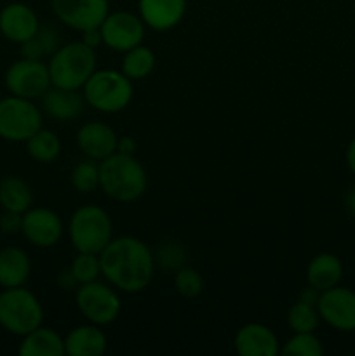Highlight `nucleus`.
Instances as JSON below:
<instances>
[{
	"instance_id": "nucleus-1",
	"label": "nucleus",
	"mask_w": 355,
	"mask_h": 356,
	"mask_svg": "<svg viewBox=\"0 0 355 356\" xmlns=\"http://www.w3.org/2000/svg\"><path fill=\"white\" fill-rule=\"evenodd\" d=\"M101 277L117 291L138 294L145 291L155 275V256L143 240L118 236L101 250Z\"/></svg>"
},
{
	"instance_id": "nucleus-2",
	"label": "nucleus",
	"mask_w": 355,
	"mask_h": 356,
	"mask_svg": "<svg viewBox=\"0 0 355 356\" xmlns=\"http://www.w3.org/2000/svg\"><path fill=\"white\" fill-rule=\"evenodd\" d=\"M100 188L120 204L139 200L148 188V174L134 155L115 152L100 162Z\"/></svg>"
},
{
	"instance_id": "nucleus-3",
	"label": "nucleus",
	"mask_w": 355,
	"mask_h": 356,
	"mask_svg": "<svg viewBox=\"0 0 355 356\" xmlns=\"http://www.w3.org/2000/svg\"><path fill=\"white\" fill-rule=\"evenodd\" d=\"M96 51L87 47L84 42L59 45L47 63L51 83L61 89L80 90L89 76L96 72Z\"/></svg>"
},
{
	"instance_id": "nucleus-4",
	"label": "nucleus",
	"mask_w": 355,
	"mask_h": 356,
	"mask_svg": "<svg viewBox=\"0 0 355 356\" xmlns=\"http://www.w3.org/2000/svg\"><path fill=\"white\" fill-rule=\"evenodd\" d=\"M68 236L77 252L100 256L113 238V222L100 205H82L70 218Z\"/></svg>"
},
{
	"instance_id": "nucleus-5",
	"label": "nucleus",
	"mask_w": 355,
	"mask_h": 356,
	"mask_svg": "<svg viewBox=\"0 0 355 356\" xmlns=\"http://www.w3.org/2000/svg\"><path fill=\"white\" fill-rule=\"evenodd\" d=\"M86 104L101 113L125 110L134 96L132 80L117 70H96L82 87Z\"/></svg>"
},
{
	"instance_id": "nucleus-6",
	"label": "nucleus",
	"mask_w": 355,
	"mask_h": 356,
	"mask_svg": "<svg viewBox=\"0 0 355 356\" xmlns=\"http://www.w3.org/2000/svg\"><path fill=\"white\" fill-rule=\"evenodd\" d=\"M44 323V308L33 292L23 287L0 292V327L14 336H26Z\"/></svg>"
},
{
	"instance_id": "nucleus-7",
	"label": "nucleus",
	"mask_w": 355,
	"mask_h": 356,
	"mask_svg": "<svg viewBox=\"0 0 355 356\" xmlns=\"http://www.w3.org/2000/svg\"><path fill=\"white\" fill-rule=\"evenodd\" d=\"M75 305L87 322L100 327L113 323L122 312L117 289L100 280L79 285L75 291Z\"/></svg>"
},
{
	"instance_id": "nucleus-8",
	"label": "nucleus",
	"mask_w": 355,
	"mask_h": 356,
	"mask_svg": "<svg viewBox=\"0 0 355 356\" xmlns=\"http://www.w3.org/2000/svg\"><path fill=\"white\" fill-rule=\"evenodd\" d=\"M42 110L31 99L13 96L0 101V138L26 143L42 127Z\"/></svg>"
},
{
	"instance_id": "nucleus-9",
	"label": "nucleus",
	"mask_w": 355,
	"mask_h": 356,
	"mask_svg": "<svg viewBox=\"0 0 355 356\" xmlns=\"http://www.w3.org/2000/svg\"><path fill=\"white\" fill-rule=\"evenodd\" d=\"M51 86L47 63L42 59L21 58L6 72V87L13 96L33 101L44 96Z\"/></svg>"
},
{
	"instance_id": "nucleus-10",
	"label": "nucleus",
	"mask_w": 355,
	"mask_h": 356,
	"mask_svg": "<svg viewBox=\"0 0 355 356\" xmlns=\"http://www.w3.org/2000/svg\"><path fill=\"white\" fill-rule=\"evenodd\" d=\"M103 45L115 52H125L136 45L143 44L146 24L139 14L129 10H115L108 13L100 26Z\"/></svg>"
},
{
	"instance_id": "nucleus-11",
	"label": "nucleus",
	"mask_w": 355,
	"mask_h": 356,
	"mask_svg": "<svg viewBox=\"0 0 355 356\" xmlns=\"http://www.w3.org/2000/svg\"><path fill=\"white\" fill-rule=\"evenodd\" d=\"M320 320L338 332H355V291L336 285L320 292L317 301Z\"/></svg>"
},
{
	"instance_id": "nucleus-12",
	"label": "nucleus",
	"mask_w": 355,
	"mask_h": 356,
	"mask_svg": "<svg viewBox=\"0 0 355 356\" xmlns=\"http://www.w3.org/2000/svg\"><path fill=\"white\" fill-rule=\"evenodd\" d=\"M56 17L77 31L100 28L110 13V0H51Z\"/></svg>"
},
{
	"instance_id": "nucleus-13",
	"label": "nucleus",
	"mask_w": 355,
	"mask_h": 356,
	"mask_svg": "<svg viewBox=\"0 0 355 356\" xmlns=\"http://www.w3.org/2000/svg\"><path fill=\"white\" fill-rule=\"evenodd\" d=\"M65 226L58 212L47 207H30L23 214L21 233L38 249L54 247L61 240Z\"/></svg>"
},
{
	"instance_id": "nucleus-14",
	"label": "nucleus",
	"mask_w": 355,
	"mask_h": 356,
	"mask_svg": "<svg viewBox=\"0 0 355 356\" xmlns=\"http://www.w3.org/2000/svg\"><path fill=\"white\" fill-rule=\"evenodd\" d=\"M40 28L37 13L23 2H10L0 10V33L14 44L30 40Z\"/></svg>"
},
{
	"instance_id": "nucleus-15",
	"label": "nucleus",
	"mask_w": 355,
	"mask_h": 356,
	"mask_svg": "<svg viewBox=\"0 0 355 356\" xmlns=\"http://www.w3.org/2000/svg\"><path fill=\"white\" fill-rule=\"evenodd\" d=\"M118 136L104 122H87L77 131V146L80 152L96 162H101L106 156L117 152Z\"/></svg>"
},
{
	"instance_id": "nucleus-16",
	"label": "nucleus",
	"mask_w": 355,
	"mask_h": 356,
	"mask_svg": "<svg viewBox=\"0 0 355 356\" xmlns=\"http://www.w3.org/2000/svg\"><path fill=\"white\" fill-rule=\"evenodd\" d=\"M233 346L240 356H277L281 353L278 337L263 323H246L240 327L233 339Z\"/></svg>"
},
{
	"instance_id": "nucleus-17",
	"label": "nucleus",
	"mask_w": 355,
	"mask_h": 356,
	"mask_svg": "<svg viewBox=\"0 0 355 356\" xmlns=\"http://www.w3.org/2000/svg\"><path fill=\"white\" fill-rule=\"evenodd\" d=\"M139 17L153 31H169L181 23L187 0H139Z\"/></svg>"
},
{
	"instance_id": "nucleus-18",
	"label": "nucleus",
	"mask_w": 355,
	"mask_h": 356,
	"mask_svg": "<svg viewBox=\"0 0 355 356\" xmlns=\"http://www.w3.org/2000/svg\"><path fill=\"white\" fill-rule=\"evenodd\" d=\"M42 110L51 118L59 122H70L80 117L86 106L84 94L79 90L61 89V87H49L47 92L40 97Z\"/></svg>"
},
{
	"instance_id": "nucleus-19",
	"label": "nucleus",
	"mask_w": 355,
	"mask_h": 356,
	"mask_svg": "<svg viewBox=\"0 0 355 356\" xmlns=\"http://www.w3.org/2000/svg\"><path fill=\"white\" fill-rule=\"evenodd\" d=\"M106 348L108 339L104 330L90 322L73 327L65 337V355L68 356H101Z\"/></svg>"
},
{
	"instance_id": "nucleus-20",
	"label": "nucleus",
	"mask_w": 355,
	"mask_h": 356,
	"mask_svg": "<svg viewBox=\"0 0 355 356\" xmlns=\"http://www.w3.org/2000/svg\"><path fill=\"white\" fill-rule=\"evenodd\" d=\"M343 261L333 252H320L310 259L306 266V284L319 292L336 287L343 280Z\"/></svg>"
},
{
	"instance_id": "nucleus-21",
	"label": "nucleus",
	"mask_w": 355,
	"mask_h": 356,
	"mask_svg": "<svg viewBox=\"0 0 355 356\" xmlns=\"http://www.w3.org/2000/svg\"><path fill=\"white\" fill-rule=\"evenodd\" d=\"M31 275L30 256L19 247L0 250V287H23Z\"/></svg>"
},
{
	"instance_id": "nucleus-22",
	"label": "nucleus",
	"mask_w": 355,
	"mask_h": 356,
	"mask_svg": "<svg viewBox=\"0 0 355 356\" xmlns=\"http://www.w3.org/2000/svg\"><path fill=\"white\" fill-rule=\"evenodd\" d=\"M17 353L21 356H63L65 337L59 336L54 329L40 325L23 336Z\"/></svg>"
},
{
	"instance_id": "nucleus-23",
	"label": "nucleus",
	"mask_w": 355,
	"mask_h": 356,
	"mask_svg": "<svg viewBox=\"0 0 355 356\" xmlns=\"http://www.w3.org/2000/svg\"><path fill=\"white\" fill-rule=\"evenodd\" d=\"M33 204L31 186L19 176H7L0 181V207L24 214Z\"/></svg>"
},
{
	"instance_id": "nucleus-24",
	"label": "nucleus",
	"mask_w": 355,
	"mask_h": 356,
	"mask_svg": "<svg viewBox=\"0 0 355 356\" xmlns=\"http://www.w3.org/2000/svg\"><path fill=\"white\" fill-rule=\"evenodd\" d=\"M157 65V58L153 54V51L146 45L139 44L136 47L129 49L124 52V58H122V70L127 79L134 80H143L153 72Z\"/></svg>"
},
{
	"instance_id": "nucleus-25",
	"label": "nucleus",
	"mask_w": 355,
	"mask_h": 356,
	"mask_svg": "<svg viewBox=\"0 0 355 356\" xmlns=\"http://www.w3.org/2000/svg\"><path fill=\"white\" fill-rule=\"evenodd\" d=\"M26 152L35 162L51 163L61 155V139L54 131L40 127L31 138L26 139Z\"/></svg>"
},
{
	"instance_id": "nucleus-26",
	"label": "nucleus",
	"mask_w": 355,
	"mask_h": 356,
	"mask_svg": "<svg viewBox=\"0 0 355 356\" xmlns=\"http://www.w3.org/2000/svg\"><path fill=\"white\" fill-rule=\"evenodd\" d=\"M59 47V33L56 28L40 26L30 40L21 44V56L26 59H42Z\"/></svg>"
},
{
	"instance_id": "nucleus-27",
	"label": "nucleus",
	"mask_w": 355,
	"mask_h": 356,
	"mask_svg": "<svg viewBox=\"0 0 355 356\" xmlns=\"http://www.w3.org/2000/svg\"><path fill=\"white\" fill-rule=\"evenodd\" d=\"M320 315L315 305L296 301L287 312V325L292 332H317L320 325Z\"/></svg>"
},
{
	"instance_id": "nucleus-28",
	"label": "nucleus",
	"mask_w": 355,
	"mask_h": 356,
	"mask_svg": "<svg viewBox=\"0 0 355 356\" xmlns=\"http://www.w3.org/2000/svg\"><path fill=\"white\" fill-rule=\"evenodd\" d=\"M284 356H322L324 344L315 332H292L281 348Z\"/></svg>"
},
{
	"instance_id": "nucleus-29",
	"label": "nucleus",
	"mask_w": 355,
	"mask_h": 356,
	"mask_svg": "<svg viewBox=\"0 0 355 356\" xmlns=\"http://www.w3.org/2000/svg\"><path fill=\"white\" fill-rule=\"evenodd\" d=\"M72 186L79 193H93L100 188V162L86 159L72 170Z\"/></svg>"
},
{
	"instance_id": "nucleus-30",
	"label": "nucleus",
	"mask_w": 355,
	"mask_h": 356,
	"mask_svg": "<svg viewBox=\"0 0 355 356\" xmlns=\"http://www.w3.org/2000/svg\"><path fill=\"white\" fill-rule=\"evenodd\" d=\"M70 270H72L73 277L77 278L79 285L97 280V278L101 277L100 256L89 252H77L75 259L72 261Z\"/></svg>"
},
{
	"instance_id": "nucleus-31",
	"label": "nucleus",
	"mask_w": 355,
	"mask_h": 356,
	"mask_svg": "<svg viewBox=\"0 0 355 356\" xmlns=\"http://www.w3.org/2000/svg\"><path fill=\"white\" fill-rule=\"evenodd\" d=\"M174 289L183 298H198L202 291H204V278H202V275L195 268L181 266L174 273Z\"/></svg>"
},
{
	"instance_id": "nucleus-32",
	"label": "nucleus",
	"mask_w": 355,
	"mask_h": 356,
	"mask_svg": "<svg viewBox=\"0 0 355 356\" xmlns=\"http://www.w3.org/2000/svg\"><path fill=\"white\" fill-rule=\"evenodd\" d=\"M153 256H155V264H159V266L166 268L169 271H174V273L181 266H184V261H187V252L176 242L160 243V247L157 249V252Z\"/></svg>"
},
{
	"instance_id": "nucleus-33",
	"label": "nucleus",
	"mask_w": 355,
	"mask_h": 356,
	"mask_svg": "<svg viewBox=\"0 0 355 356\" xmlns=\"http://www.w3.org/2000/svg\"><path fill=\"white\" fill-rule=\"evenodd\" d=\"M21 225H23V214L19 212L3 211L0 216V232L6 235H14V233L21 232Z\"/></svg>"
},
{
	"instance_id": "nucleus-34",
	"label": "nucleus",
	"mask_w": 355,
	"mask_h": 356,
	"mask_svg": "<svg viewBox=\"0 0 355 356\" xmlns=\"http://www.w3.org/2000/svg\"><path fill=\"white\" fill-rule=\"evenodd\" d=\"M82 33V40L87 47L94 49L96 51L100 45H103V37H101V30L100 28H89V30H84L80 31Z\"/></svg>"
},
{
	"instance_id": "nucleus-35",
	"label": "nucleus",
	"mask_w": 355,
	"mask_h": 356,
	"mask_svg": "<svg viewBox=\"0 0 355 356\" xmlns=\"http://www.w3.org/2000/svg\"><path fill=\"white\" fill-rule=\"evenodd\" d=\"M136 149H138V143L132 136H122L117 141V152L122 155H136Z\"/></svg>"
},
{
	"instance_id": "nucleus-36",
	"label": "nucleus",
	"mask_w": 355,
	"mask_h": 356,
	"mask_svg": "<svg viewBox=\"0 0 355 356\" xmlns=\"http://www.w3.org/2000/svg\"><path fill=\"white\" fill-rule=\"evenodd\" d=\"M58 284H59V287L65 289V291H73V289L77 291V287H79V282H77V278L73 277V273L70 268L68 270H63L61 273L58 275Z\"/></svg>"
},
{
	"instance_id": "nucleus-37",
	"label": "nucleus",
	"mask_w": 355,
	"mask_h": 356,
	"mask_svg": "<svg viewBox=\"0 0 355 356\" xmlns=\"http://www.w3.org/2000/svg\"><path fill=\"white\" fill-rule=\"evenodd\" d=\"M320 298V292L317 291L315 287H312V285L306 284V287L301 289V292H299V301H305L308 302V305H315L317 306V301H319Z\"/></svg>"
},
{
	"instance_id": "nucleus-38",
	"label": "nucleus",
	"mask_w": 355,
	"mask_h": 356,
	"mask_svg": "<svg viewBox=\"0 0 355 356\" xmlns=\"http://www.w3.org/2000/svg\"><path fill=\"white\" fill-rule=\"evenodd\" d=\"M345 163H347L348 170L355 176V136L350 139L347 149H345Z\"/></svg>"
},
{
	"instance_id": "nucleus-39",
	"label": "nucleus",
	"mask_w": 355,
	"mask_h": 356,
	"mask_svg": "<svg viewBox=\"0 0 355 356\" xmlns=\"http://www.w3.org/2000/svg\"><path fill=\"white\" fill-rule=\"evenodd\" d=\"M345 207L355 218V186H352L345 195Z\"/></svg>"
}]
</instances>
